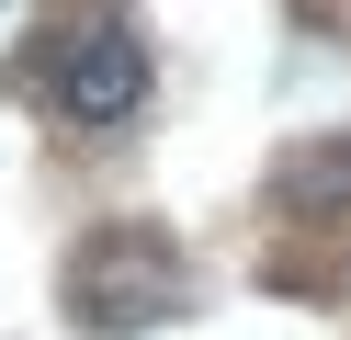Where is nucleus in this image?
Here are the masks:
<instances>
[{
    "mask_svg": "<svg viewBox=\"0 0 351 340\" xmlns=\"http://www.w3.org/2000/svg\"><path fill=\"white\" fill-rule=\"evenodd\" d=\"M46 102L69 113V125H125V113L147 102V45L125 34V23H69L46 57Z\"/></svg>",
    "mask_w": 351,
    "mask_h": 340,
    "instance_id": "1",
    "label": "nucleus"
},
{
    "mask_svg": "<svg viewBox=\"0 0 351 340\" xmlns=\"http://www.w3.org/2000/svg\"><path fill=\"white\" fill-rule=\"evenodd\" d=\"M283 216H351V136H317V148H295L272 170Z\"/></svg>",
    "mask_w": 351,
    "mask_h": 340,
    "instance_id": "2",
    "label": "nucleus"
}]
</instances>
